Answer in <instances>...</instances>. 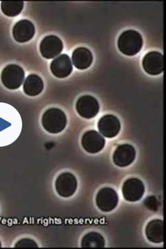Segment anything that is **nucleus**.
<instances>
[{"mask_svg":"<svg viewBox=\"0 0 166 249\" xmlns=\"http://www.w3.org/2000/svg\"><path fill=\"white\" fill-rule=\"evenodd\" d=\"M21 129L22 121L18 111L9 104L0 103V147L14 142Z\"/></svg>","mask_w":166,"mask_h":249,"instance_id":"1","label":"nucleus"},{"mask_svg":"<svg viewBox=\"0 0 166 249\" xmlns=\"http://www.w3.org/2000/svg\"><path fill=\"white\" fill-rule=\"evenodd\" d=\"M67 117L61 109L51 108L44 113L42 124L44 129L52 134L62 132L67 125Z\"/></svg>","mask_w":166,"mask_h":249,"instance_id":"2","label":"nucleus"},{"mask_svg":"<svg viewBox=\"0 0 166 249\" xmlns=\"http://www.w3.org/2000/svg\"><path fill=\"white\" fill-rule=\"evenodd\" d=\"M142 46V37L136 31H124L118 38V49L121 53L126 55H136L140 52Z\"/></svg>","mask_w":166,"mask_h":249,"instance_id":"3","label":"nucleus"},{"mask_svg":"<svg viewBox=\"0 0 166 249\" xmlns=\"http://www.w3.org/2000/svg\"><path fill=\"white\" fill-rule=\"evenodd\" d=\"M24 79V70L18 65H8L1 73V81L9 89H18L22 85Z\"/></svg>","mask_w":166,"mask_h":249,"instance_id":"4","label":"nucleus"},{"mask_svg":"<svg viewBox=\"0 0 166 249\" xmlns=\"http://www.w3.org/2000/svg\"><path fill=\"white\" fill-rule=\"evenodd\" d=\"M122 193L124 199L129 202L141 200L145 193L144 183L139 178H128L123 183Z\"/></svg>","mask_w":166,"mask_h":249,"instance_id":"5","label":"nucleus"},{"mask_svg":"<svg viewBox=\"0 0 166 249\" xmlns=\"http://www.w3.org/2000/svg\"><path fill=\"white\" fill-rule=\"evenodd\" d=\"M78 182L73 174L64 173L57 177L55 181V189L57 194L62 197H70L76 191Z\"/></svg>","mask_w":166,"mask_h":249,"instance_id":"6","label":"nucleus"},{"mask_svg":"<svg viewBox=\"0 0 166 249\" xmlns=\"http://www.w3.org/2000/svg\"><path fill=\"white\" fill-rule=\"evenodd\" d=\"M98 209L103 212H111L118 204L117 193L111 188H103L98 191L96 198Z\"/></svg>","mask_w":166,"mask_h":249,"instance_id":"7","label":"nucleus"},{"mask_svg":"<svg viewBox=\"0 0 166 249\" xmlns=\"http://www.w3.org/2000/svg\"><path fill=\"white\" fill-rule=\"evenodd\" d=\"M76 110L79 115L87 119L94 118L99 111V104L94 97L83 96L76 103Z\"/></svg>","mask_w":166,"mask_h":249,"instance_id":"8","label":"nucleus"},{"mask_svg":"<svg viewBox=\"0 0 166 249\" xmlns=\"http://www.w3.org/2000/svg\"><path fill=\"white\" fill-rule=\"evenodd\" d=\"M39 49L44 58L52 59L61 53L63 45L61 40L57 36H49L44 37L41 42Z\"/></svg>","mask_w":166,"mask_h":249,"instance_id":"9","label":"nucleus"},{"mask_svg":"<svg viewBox=\"0 0 166 249\" xmlns=\"http://www.w3.org/2000/svg\"><path fill=\"white\" fill-rule=\"evenodd\" d=\"M135 158V149L129 144L119 145L115 150L113 155V160L115 165L121 168L129 166L134 162Z\"/></svg>","mask_w":166,"mask_h":249,"instance_id":"10","label":"nucleus"},{"mask_svg":"<svg viewBox=\"0 0 166 249\" xmlns=\"http://www.w3.org/2000/svg\"><path fill=\"white\" fill-rule=\"evenodd\" d=\"M105 145L104 138L96 131H88L82 137V145L89 153L96 154L101 152Z\"/></svg>","mask_w":166,"mask_h":249,"instance_id":"11","label":"nucleus"},{"mask_svg":"<svg viewBox=\"0 0 166 249\" xmlns=\"http://www.w3.org/2000/svg\"><path fill=\"white\" fill-rule=\"evenodd\" d=\"M143 67L149 75L157 76L161 74L164 71V56L159 52H149L145 55Z\"/></svg>","mask_w":166,"mask_h":249,"instance_id":"12","label":"nucleus"},{"mask_svg":"<svg viewBox=\"0 0 166 249\" xmlns=\"http://www.w3.org/2000/svg\"><path fill=\"white\" fill-rule=\"evenodd\" d=\"M98 128L106 138H114L121 130V123L116 116L105 115L98 121Z\"/></svg>","mask_w":166,"mask_h":249,"instance_id":"13","label":"nucleus"},{"mask_svg":"<svg viewBox=\"0 0 166 249\" xmlns=\"http://www.w3.org/2000/svg\"><path fill=\"white\" fill-rule=\"evenodd\" d=\"M13 35L17 42L24 43L34 37L35 35V27L30 21L22 19L13 27Z\"/></svg>","mask_w":166,"mask_h":249,"instance_id":"14","label":"nucleus"},{"mask_svg":"<svg viewBox=\"0 0 166 249\" xmlns=\"http://www.w3.org/2000/svg\"><path fill=\"white\" fill-rule=\"evenodd\" d=\"M51 70L53 74L57 78H63L70 76L73 71V66L70 57L65 54L57 57L51 64Z\"/></svg>","mask_w":166,"mask_h":249,"instance_id":"15","label":"nucleus"},{"mask_svg":"<svg viewBox=\"0 0 166 249\" xmlns=\"http://www.w3.org/2000/svg\"><path fill=\"white\" fill-rule=\"evenodd\" d=\"M146 235L149 242L154 244L164 242V221L153 219L148 224L146 228Z\"/></svg>","mask_w":166,"mask_h":249,"instance_id":"16","label":"nucleus"},{"mask_svg":"<svg viewBox=\"0 0 166 249\" xmlns=\"http://www.w3.org/2000/svg\"><path fill=\"white\" fill-rule=\"evenodd\" d=\"M72 60L74 65L78 70H86L91 66L93 55L89 49L85 47H79L74 52Z\"/></svg>","mask_w":166,"mask_h":249,"instance_id":"17","label":"nucleus"},{"mask_svg":"<svg viewBox=\"0 0 166 249\" xmlns=\"http://www.w3.org/2000/svg\"><path fill=\"white\" fill-rule=\"evenodd\" d=\"M43 88V82L37 75H30L24 82V91L28 96H37L42 92Z\"/></svg>","mask_w":166,"mask_h":249,"instance_id":"18","label":"nucleus"},{"mask_svg":"<svg viewBox=\"0 0 166 249\" xmlns=\"http://www.w3.org/2000/svg\"><path fill=\"white\" fill-rule=\"evenodd\" d=\"M105 240L101 234L96 232H89L83 237L81 247L83 248H103Z\"/></svg>","mask_w":166,"mask_h":249,"instance_id":"19","label":"nucleus"},{"mask_svg":"<svg viewBox=\"0 0 166 249\" xmlns=\"http://www.w3.org/2000/svg\"><path fill=\"white\" fill-rule=\"evenodd\" d=\"M1 11L6 16L15 17L22 12L24 7L23 1H1Z\"/></svg>","mask_w":166,"mask_h":249,"instance_id":"20","label":"nucleus"},{"mask_svg":"<svg viewBox=\"0 0 166 249\" xmlns=\"http://www.w3.org/2000/svg\"><path fill=\"white\" fill-rule=\"evenodd\" d=\"M16 248H37L38 245L31 239L24 238L18 241L15 245Z\"/></svg>","mask_w":166,"mask_h":249,"instance_id":"21","label":"nucleus"},{"mask_svg":"<svg viewBox=\"0 0 166 249\" xmlns=\"http://www.w3.org/2000/svg\"><path fill=\"white\" fill-rule=\"evenodd\" d=\"M145 204H146V206L149 209L155 211L156 209H158L157 199L154 196H149V197H148L146 199V201H145Z\"/></svg>","mask_w":166,"mask_h":249,"instance_id":"22","label":"nucleus"},{"mask_svg":"<svg viewBox=\"0 0 166 249\" xmlns=\"http://www.w3.org/2000/svg\"><path fill=\"white\" fill-rule=\"evenodd\" d=\"M1 247V242H0V248Z\"/></svg>","mask_w":166,"mask_h":249,"instance_id":"23","label":"nucleus"}]
</instances>
